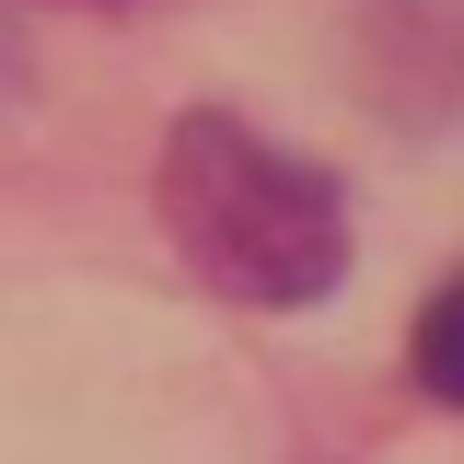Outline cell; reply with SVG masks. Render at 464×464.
Instances as JSON below:
<instances>
[{"mask_svg": "<svg viewBox=\"0 0 464 464\" xmlns=\"http://www.w3.org/2000/svg\"><path fill=\"white\" fill-rule=\"evenodd\" d=\"M163 232L221 302H256V314H302V302H325L348 279L337 174L256 140L221 105L174 116V140H163Z\"/></svg>", "mask_w": 464, "mask_h": 464, "instance_id": "6da1fadb", "label": "cell"}, {"mask_svg": "<svg viewBox=\"0 0 464 464\" xmlns=\"http://www.w3.org/2000/svg\"><path fill=\"white\" fill-rule=\"evenodd\" d=\"M418 383H430L441 406H464V279L418 314Z\"/></svg>", "mask_w": 464, "mask_h": 464, "instance_id": "7a4b0ae2", "label": "cell"}, {"mask_svg": "<svg viewBox=\"0 0 464 464\" xmlns=\"http://www.w3.org/2000/svg\"><path fill=\"white\" fill-rule=\"evenodd\" d=\"M58 12H116V0H58Z\"/></svg>", "mask_w": 464, "mask_h": 464, "instance_id": "3957f363", "label": "cell"}]
</instances>
